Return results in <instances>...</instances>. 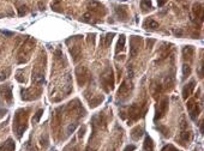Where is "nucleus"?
Instances as JSON below:
<instances>
[{
  "label": "nucleus",
  "instance_id": "f257e3e1",
  "mask_svg": "<svg viewBox=\"0 0 204 151\" xmlns=\"http://www.w3.org/2000/svg\"><path fill=\"white\" fill-rule=\"evenodd\" d=\"M13 130L16 131L18 138L22 137V133L25 131L27 128V114L24 112V109H19L16 115H15V120H13Z\"/></svg>",
  "mask_w": 204,
  "mask_h": 151
},
{
  "label": "nucleus",
  "instance_id": "f03ea898",
  "mask_svg": "<svg viewBox=\"0 0 204 151\" xmlns=\"http://www.w3.org/2000/svg\"><path fill=\"white\" fill-rule=\"evenodd\" d=\"M101 83L103 85L106 91H109L113 89V84H114V78H113V71L111 68H108L103 74L101 76Z\"/></svg>",
  "mask_w": 204,
  "mask_h": 151
},
{
  "label": "nucleus",
  "instance_id": "7ed1b4c3",
  "mask_svg": "<svg viewBox=\"0 0 204 151\" xmlns=\"http://www.w3.org/2000/svg\"><path fill=\"white\" fill-rule=\"evenodd\" d=\"M167 109H168V98H163L156 107V113H155V118L154 120L157 121L159 119L163 118L165 114L167 113Z\"/></svg>",
  "mask_w": 204,
  "mask_h": 151
},
{
  "label": "nucleus",
  "instance_id": "20e7f679",
  "mask_svg": "<svg viewBox=\"0 0 204 151\" xmlns=\"http://www.w3.org/2000/svg\"><path fill=\"white\" fill-rule=\"evenodd\" d=\"M76 74H77V81H78V84L82 87L86 83V81L89 79V72L85 67H78L76 70Z\"/></svg>",
  "mask_w": 204,
  "mask_h": 151
},
{
  "label": "nucleus",
  "instance_id": "39448f33",
  "mask_svg": "<svg viewBox=\"0 0 204 151\" xmlns=\"http://www.w3.org/2000/svg\"><path fill=\"white\" fill-rule=\"evenodd\" d=\"M187 108H188V112H190V118L192 120H196L198 114H199V107L198 104H196V101L194 100H191L187 102Z\"/></svg>",
  "mask_w": 204,
  "mask_h": 151
},
{
  "label": "nucleus",
  "instance_id": "423d86ee",
  "mask_svg": "<svg viewBox=\"0 0 204 151\" xmlns=\"http://www.w3.org/2000/svg\"><path fill=\"white\" fill-rule=\"evenodd\" d=\"M88 9L90 11L95 12V13H102V15H105V12H106L105 6L102 5V4H100V3H97V1H95V0H91V1L88 4Z\"/></svg>",
  "mask_w": 204,
  "mask_h": 151
},
{
  "label": "nucleus",
  "instance_id": "0eeeda50",
  "mask_svg": "<svg viewBox=\"0 0 204 151\" xmlns=\"http://www.w3.org/2000/svg\"><path fill=\"white\" fill-rule=\"evenodd\" d=\"M0 93H1L3 97L5 98V101H7L9 103L12 102V87L10 84L3 85L1 89H0Z\"/></svg>",
  "mask_w": 204,
  "mask_h": 151
},
{
  "label": "nucleus",
  "instance_id": "6e6552de",
  "mask_svg": "<svg viewBox=\"0 0 204 151\" xmlns=\"http://www.w3.org/2000/svg\"><path fill=\"white\" fill-rule=\"evenodd\" d=\"M139 42H141V37L132 36L131 38V56L132 58H135L137 53L139 52Z\"/></svg>",
  "mask_w": 204,
  "mask_h": 151
},
{
  "label": "nucleus",
  "instance_id": "1a4fd4ad",
  "mask_svg": "<svg viewBox=\"0 0 204 151\" xmlns=\"http://www.w3.org/2000/svg\"><path fill=\"white\" fill-rule=\"evenodd\" d=\"M194 87H196V82L194 81H191L188 84H186L184 87V89H182V98L184 100H187L192 95V93L194 90Z\"/></svg>",
  "mask_w": 204,
  "mask_h": 151
},
{
  "label": "nucleus",
  "instance_id": "9d476101",
  "mask_svg": "<svg viewBox=\"0 0 204 151\" xmlns=\"http://www.w3.org/2000/svg\"><path fill=\"white\" fill-rule=\"evenodd\" d=\"M115 13L119 17L120 21L125 22L127 19V7L126 6H117L115 7Z\"/></svg>",
  "mask_w": 204,
  "mask_h": 151
},
{
  "label": "nucleus",
  "instance_id": "9b49d317",
  "mask_svg": "<svg viewBox=\"0 0 204 151\" xmlns=\"http://www.w3.org/2000/svg\"><path fill=\"white\" fill-rule=\"evenodd\" d=\"M193 53H194V49L192 46H185L182 48V55H184V59L191 61L192 60V56H193Z\"/></svg>",
  "mask_w": 204,
  "mask_h": 151
},
{
  "label": "nucleus",
  "instance_id": "f8f14e48",
  "mask_svg": "<svg viewBox=\"0 0 204 151\" xmlns=\"http://www.w3.org/2000/svg\"><path fill=\"white\" fill-rule=\"evenodd\" d=\"M15 150V143L11 138H9L4 144L0 145V151H13Z\"/></svg>",
  "mask_w": 204,
  "mask_h": 151
},
{
  "label": "nucleus",
  "instance_id": "ddd939ff",
  "mask_svg": "<svg viewBox=\"0 0 204 151\" xmlns=\"http://www.w3.org/2000/svg\"><path fill=\"white\" fill-rule=\"evenodd\" d=\"M143 133H144V130H143V127H139V126H137L133 131H132V133H131V138L133 139V140H139V138L143 135Z\"/></svg>",
  "mask_w": 204,
  "mask_h": 151
},
{
  "label": "nucleus",
  "instance_id": "4468645a",
  "mask_svg": "<svg viewBox=\"0 0 204 151\" xmlns=\"http://www.w3.org/2000/svg\"><path fill=\"white\" fill-rule=\"evenodd\" d=\"M143 147H144V151H154V141L149 135H145Z\"/></svg>",
  "mask_w": 204,
  "mask_h": 151
},
{
  "label": "nucleus",
  "instance_id": "2eb2a0df",
  "mask_svg": "<svg viewBox=\"0 0 204 151\" xmlns=\"http://www.w3.org/2000/svg\"><path fill=\"white\" fill-rule=\"evenodd\" d=\"M143 27H144L145 29H150V30H156V29L159 28V23H157L156 21H154V19H147V21L144 22Z\"/></svg>",
  "mask_w": 204,
  "mask_h": 151
},
{
  "label": "nucleus",
  "instance_id": "dca6fc26",
  "mask_svg": "<svg viewBox=\"0 0 204 151\" xmlns=\"http://www.w3.org/2000/svg\"><path fill=\"white\" fill-rule=\"evenodd\" d=\"M125 41H126L125 35H120L119 41H118V44H117V48H115V53H117V54H118L119 52L125 50Z\"/></svg>",
  "mask_w": 204,
  "mask_h": 151
},
{
  "label": "nucleus",
  "instance_id": "f3484780",
  "mask_svg": "<svg viewBox=\"0 0 204 151\" xmlns=\"http://www.w3.org/2000/svg\"><path fill=\"white\" fill-rule=\"evenodd\" d=\"M70 53L72 54L73 61H74V62H77V61L80 59V48H79L78 46H74V47L70 48Z\"/></svg>",
  "mask_w": 204,
  "mask_h": 151
},
{
  "label": "nucleus",
  "instance_id": "a211bd4d",
  "mask_svg": "<svg viewBox=\"0 0 204 151\" xmlns=\"http://www.w3.org/2000/svg\"><path fill=\"white\" fill-rule=\"evenodd\" d=\"M193 13H194V16L197 18L202 19V17H203V6H202V4L198 3V4L193 5Z\"/></svg>",
  "mask_w": 204,
  "mask_h": 151
},
{
  "label": "nucleus",
  "instance_id": "6ab92c4d",
  "mask_svg": "<svg viewBox=\"0 0 204 151\" xmlns=\"http://www.w3.org/2000/svg\"><path fill=\"white\" fill-rule=\"evenodd\" d=\"M141 7H142V11H143V12L150 11V10L153 9L151 1H150V0H141Z\"/></svg>",
  "mask_w": 204,
  "mask_h": 151
},
{
  "label": "nucleus",
  "instance_id": "aec40b11",
  "mask_svg": "<svg viewBox=\"0 0 204 151\" xmlns=\"http://www.w3.org/2000/svg\"><path fill=\"white\" fill-rule=\"evenodd\" d=\"M129 93V85H127V82H123V84L120 85V89L118 90V96H125L126 94Z\"/></svg>",
  "mask_w": 204,
  "mask_h": 151
},
{
  "label": "nucleus",
  "instance_id": "412c9836",
  "mask_svg": "<svg viewBox=\"0 0 204 151\" xmlns=\"http://www.w3.org/2000/svg\"><path fill=\"white\" fill-rule=\"evenodd\" d=\"M191 74V66L190 64H184L182 65V79H186V77Z\"/></svg>",
  "mask_w": 204,
  "mask_h": 151
},
{
  "label": "nucleus",
  "instance_id": "4be33fe9",
  "mask_svg": "<svg viewBox=\"0 0 204 151\" xmlns=\"http://www.w3.org/2000/svg\"><path fill=\"white\" fill-rule=\"evenodd\" d=\"M60 4H61V0H53V3H52V10L53 11H55V12H61L63 10H61V6H60Z\"/></svg>",
  "mask_w": 204,
  "mask_h": 151
},
{
  "label": "nucleus",
  "instance_id": "5701e85b",
  "mask_svg": "<svg viewBox=\"0 0 204 151\" xmlns=\"http://www.w3.org/2000/svg\"><path fill=\"white\" fill-rule=\"evenodd\" d=\"M113 36H114V34H107L105 37H103V40H106V42H105V48H107V47H109V44H111V42H112V40H113Z\"/></svg>",
  "mask_w": 204,
  "mask_h": 151
},
{
  "label": "nucleus",
  "instance_id": "b1692460",
  "mask_svg": "<svg viewBox=\"0 0 204 151\" xmlns=\"http://www.w3.org/2000/svg\"><path fill=\"white\" fill-rule=\"evenodd\" d=\"M156 130L157 131H160L165 137H168L169 135V130L167 128V127H165V126H162V125H160V126H157L156 127Z\"/></svg>",
  "mask_w": 204,
  "mask_h": 151
},
{
  "label": "nucleus",
  "instance_id": "393cba45",
  "mask_svg": "<svg viewBox=\"0 0 204 151\" xmlns=\"http://www.w3.org/2000/svg\"><path fill=\"white\" fill-rule=\"evenodd\" d=\"M42 113H43V109H39V110L36 112V114H35L34 118H33V122H34V124H37V122L40 121V118L42 116Z\"/></svg>",
  "mask_w": 204,
  "mask_h": 151
},
{
  "label": "nucleus",
  "instance_id": "a878e982",
  "mask_svg": "<svg viewBox=\"0 0 204 151\" xmlns=\"http://www.w3.org/2000/svg\"><path fill=\"white\" fill-rule=\"evenodd\" d=\"M82 21H83V22H88V23H94L92 17H91L90 13H85V15L82 17Z\"/></svg>",
  "mask_w": 204,
  "mask_h": 151
},
{
  "label": "nucleus",
  "instance_id": "bb28decb",
  "mask_svg": "<svg viewBox=\"0 0 204 151\" xmlns=\"http://www.w3.org/2000/svg\"><path fill=\"white\" fill-rule=\"evenodd\" d=\"M27 12H28V7H27L25 5H23V6H21V7L18 9V15H19V16H24Z\"/></svg>",
  "mask_w": 204,
  "mask_h": 151
},
{
  "label": "nucleus",
  "instance_id": "cd10ccee",
  "mask_svg": "<svg viewBox=\"0 0 204 151\" xmlns=\"http://www.w3.org/2000/svg\"><path fill=\"white\" fill-rule=\"evenodd\" d=\"M135 150H136V145H127L124 151H135Z\"/></svg>",
  "mask_w": 204,
  "mask_h": 151
},
{
  "label": "nucleus",
  "instance_id": "c85d7f7f",
  "mask_svg": "<svg viewBox=\"0 0 204 151\" xmlns=\"http://www.w3.org/2000/svg\"><path fill=\"white\" fill-rule=\"evenodd\" d=\"M166 3H167V0H157V4H159V6H163Z\"/></svg>",
  "mask_w": 204,
  "mask_h": 151
},
{
  "label": "nucleus",
  "instance_id": "c756f323",
  "mask_svg": "<svg viewBox=\"0 0 204 151\" xmlns=\"http://www.w3.org/2000/svg\"><path fill=\"white\" fill-rule=\"evenodd\" d=\"M39 7H40V10H41V11H45V10H46V6H45V4H42L41 1L39 3Z\"/></svg>",
  "mask_w": 204,
  "mask_h": 151
},
{
  "label": "nucleus",
  "instance_id": "7c9ffc66",
  "mask_svg": "<svg viewBox=\"0 0 204 151\" xmlns=\"http://www.w3.org/2000/svg\"><path fill=\"white\" fill-rule=\"evenodd\" d=\"M6 113V110H4V109H0V118H1L4 114Z\"/></svg>",
  "mask_w": 204,
  "mask_h": 151
},
{
  "label": "nucleus",
  "instance_id": "2f4dec72",
  "mask_svg": "<svg viewBox=\"0 0 204 151\" xmlns=\"http://www.w3.org/2000/svg\"><path fill=\"white\" fill-rule=\"evenodd\" d=\"M178 1H181V0H178Z\"/></svg>",
  "mask_w": 204,
  "mask_h": 151
}]
</instances>
